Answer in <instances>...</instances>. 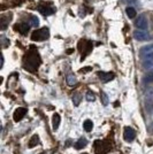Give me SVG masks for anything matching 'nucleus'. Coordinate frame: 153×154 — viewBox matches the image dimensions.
<instances>
[{
    "instance_id": "f257e3e1",
    "label": "nucleus",
    "mask_w": 153,
    "mask_h": 154,
    "mask_svg": "<svg viewBox=\"0 0 153 154\" xmlns=\"http://www.w3.org/2000/svg\"><path fill=\"white\" fill-rule=\"evenodd\" d=\"M40 63H42V60H40V57L38 54V51L33 46H31L28 53L24 55V59H23L24 69L28 71H31V72H35L38 69Z\"/></svg>"
},
{
    "instance_id": "f03ea898",
    "label": "nucleus",
    "mask_w": 153,
    "mask_h": 154,
    "mask_svg": "<svg viewBox=\"0 0 153 154\" xmlns=\"http://www.w3.org/2000/svg\"><path fill=\"white\" fill-rule=\"evenodd\" d=\"M95 147V152L96 154H107L112 148V143L106 139V140H95L93 144Z\"/></svg>"
},
{
    "instance_id": "7ed1b4c3",
    "label": "nucleus",
    "mask_w": 153,
    "mask_h": 154,
    "mask_svg": "<svg viewBox=\"0 0 153 154\" xmlns=\"http://www.w3.org/2000/svg\"><path fill=\"white\" fill-rule=\"evenodd\" d=\"M48 37H50V29L46 28V26L39 29V30L33 31L31 35V39L35 40V42H44V40H46Z\"/></svg>"
},
{
    "instance_id": "20e7f679",
    "label": "nucleus",
    "mask_w": 153,
    "mask_h": 154,
    "mask_svg": "<svg viewBox=\"0 0 153 154\" xmlns=\"http://www.w3.org/2000/svg\"><path fill=\"white\" fill-rule=\"evenodd\" d=\"M39 13H42L44 16H50L55 13V7L52 5V2H39L38 5Z\"/></svg>"
},
{
    "instance_id": "39448f33",
    "label": "nucleus",
    "mask_w": 153,
    "mask_h": 154,
    "mask_svg": "<svg viewBox=\"0 0 153 154\" xmlns=\"http://www.w3.org/2000/svg\"><path fill=\"white\" fill-rule=\"evenodd\" d=\"M78 48L82 52V60H84V58L92 51V43L90 40H86V39H82L78 42Z\"/></svg>"
},
{
    "instance_id": "423d86ee",
    "label": "nucleus",
    "mask_w": 153,
    "mask_h": 154,
    "mask_svg": "<svg viewBox=\"0 0 153 154\" xmlns=\"http://www.w3.org/2000/svg\"><path fill=\"white\" fill-rule=\"evenodd\" d=\"M135 26H136V28L138 30H147V28H148V21H147L146 16L143 15V14L139 15L138 19L136 20V22H135Z\"/></svg>"
},
{
    "instance_id": "0eeeda50",
    "label": "nucleus",
    "mask_w": 153,
    "mask_h": 154,
    "mask_svg": "<svg viewBox=\"0 0 153 154\" xmlns=\"http://www.w3.org/2000/svg\"><path fill=\"white\" fill-rule=\"evenodd\" d=\"M30 26L31 24L30 23H27V22H20L17 24H15L14 26V30L16 32H20L21 35H23V36H26L28 31L30 30Z\"/></svg>"
},
{
    "instance_id": "6e6552de",
    "label": "nucleus",
    "mask_w": 153,
    "mask_h": 154,
    "mask_svg": "<svg viewBox=\"0 0 153 154\" xmlns=\"http://www.w3.org/2000/svg\"><path fill=\"white\" fill-rule=\"evenodd\" d=\"M123 138L127 141H133L136 138V131L130 127H126L124 132H123Z\"/></svg>"
},
{
    "instance_id": "1a4fd4ad",
    "label": "nucleus",
    "mask_w": 153,
    "mask_h": 154,
    "mask_svg": "<svg viewBox=\"0 0 153 154\" xmlns=\"http://www.w3.org/2000/svg\"><path fill=\"white\" fill-rule=\"evenodd\" d=\"M148 37H150V35H148V32L145 31V30H136V31H134V38L136 39V40L144 42V40L148 39Z\"/></svg>"
},
{
    "instance_id": "9d476101",
    "label": "nucleus",
    "mask_w": 153,
    "mask_h": 154,
    "mask_svg": "<svg viewBox=\"0 0 153 154\" xmlns=\"http://www.w3.org/2000/svg\"><path fill=\"white\" fill-rule=\"evenodd\" d=\"M27 114V109L23 108V107H19V108L16 109L15 112H14V115H13V119L15 122H19L21 121Z\"/></svg>"
},
{
    "instance_id": "9b49d317",
    "label": "nucleus",
    "mask_w": 153,
    "mask_h": 154,
    "mask_svg": "<svg viewBox=\"0 0 153 154\" xmlns=\"http://www.w3.org/2000/svg\"><path fill=\"white\" fill-rule=\"evenodd\" d=\"M98 76L100 78V81L104 83H107L109 81H112L115 77V75L113 72H105V71H98Z\"/></svg>"
},
{
    "instance_id": "f8f14e48",
    "label": "nucleus",
    "mask_w": 153,
    "mask_h": 154,
    "mask_svg": "<svg viewBox=\"0 0 153 154\" xmlns=\"http://www.w3.org/2000/svg\"><path fill=\"white\" fill-rule=\"evenodd\" d=\"M143 67L146 70H153V53L150 54V55H147L146 58H144Z\"/></svg>"
},
{
    "instance_id": "ddd939ff",
    "label": "nucleus",
    "mask_w": 153,
    "mask_h": 154,
    "mask_svg": "<svg viewBox=\"0 0 153 154\" xmlns=\"http://www.w3.org/2000/svg\"><path fill=\"white\" fill-rule=\"evenodd\" d=\"M153 53V44L151 45H147V46H144V47H142L139 51V55L140 58H146L147 55H150V54H152Z\"/></svg>"
},
{
    "instance_id": "4468645a",
    "label": "nucleus",
    "mask_w": 153,
    "mask_h": 154,
    "mask_svg": "<svg viewBox=\"0 0 153 154\" xmlns=\"http://www.w3.org/2000/svg\"><path fill=\"white\" fill-rule=\"evenodd\" d=\"M12 19V14H9L8 16L6 15H1V17H0V29L1 30H5L8 26V22H9V20Z\"/></svg>"
},
{
    "instance_id": "2eb2a0df",
    "label": "nucleus",
    "mask_w": 153,
    "mask_h": 154,
    "mask_svg": "<svg viewBox=\"0 0 153 154\" xmlns=\"http://www.w3.org/2000/svg\"><path fill=\"white\" fill-rule=\"evenodd\" d=\"M86 144H88V140H86L85 138H80V139L75 143V145H74V146H75L76 149H82L83 147L86 146Z\"/></svg>"
},
{
    "instance_id": "dca6fc26",
    "label": "nucleus",
    "mask_w": 153,
    "mask_h": 154,
    "mask_svg": "<svg viewBox=\"0 0 153 154\" xmlns=\"http://www.w3.org/2000/svg\"><path fill=\"white\" fill-rule=\"evenodd\" d=\"M60 121H61V117L59 114H54L53 115V119H52V123H53V129L57 130L59 128V124H60Z\"/></svg>"
},
{
    "instance_id": "f3484780",
    "label": "nucleus",
    "mask_w": 153,
    "mask_h": 154,
    "mask_svg": "<svg viewBox=\"0 0 153 154\" xmlns=\"http://www.w3.org/2000/svg\"><path fill=\"white\" fill-rule=\"evenodd\" d=\"M83 128L86 132H90V131L92 130V128H93V123H92V121H91V120H86V121H84Z\"/></svg>"
},
{
    "instance_id": "a211bd4d",
    "label": "nucleus",
    "mask_w": 153,
    "mask_h": 154,
    "mask_svg": "<svg viewBox=\"0 0 153 154\" xmlns=\"http://www.w3.org/2000/svg\"><path fill=\"white\" fill-rule=\"evenodd\" d=\"M126 13H127V16L129 19H134L135 16H136V9H135L134 7H127Z\"/></svg>"
},
{
    "instance_id": "6ab92c4d",
    "label": "nucleus",
    "mask_w": 153,
    "mask_h": 154,
    "mask_svg": "<svg viewBox=\"0 0 153 154\" xmlns=\"http://www.w3.org/2000/svg\"><path fill=\"white\" fill-rule=\"evenodd\" d=\"M66 81H67V84H68L69 86H74V85L77 83L76 77L74 76V75H68L67 78H66Z\"/></svg>"
},
{
    "instance_id": "aec40b11",
    "label": "nucleus",
    "mask_w": 153,
    "mask_h": 154,
    "mask_svg": "<svg viewBox=\"0 0 153 154\" xmlns=\"http://www.w3.org/2000/svg\"><path fill=\"white\" fill-rule=\"evenodd\" d=\"M38 144H39V137L37 135L32 136V138L30 139V143H29V147L30 148L35 147V146L38 145Z\"/></svg>"
},
{
    "instance_id": "412c9836",
    "label": "nucleus",
    "mask_w": 153,
    "mask_h": 154,
    "mask_svg": "<svg viewBox=\"0 0 153 154\" xmlns=\"http://www.w3.org/2000/svg\"><path fill=\"white\" fill-rule=\"evenodd\" d=\"M81 100H82V96L80 93H76V94L73 96V103H74V106H78L80 103H81Z\"/></svg>"
},
{
    "instance_id": "4be33fe9",
    "label": "nucleus",
    "mask_w": 153,
    "mask_h": 154,
    "mask_svg": "<svg viewBox=\"0 0 153 154\" xmlns=\"http://www.w3.org/2000/svg\"><path fill=\"white\" fill-rule=\"evenodd\" d=\"M30 24L31 26H39V19L37 16H30Z\"/></svg>"
},
{
    "instance_id": "5701e85b",
    "label": "nucleus",
    "mask_w": 153,
    "mask_h": 154,
    "mask_svg": "<svg viewBox=\"0 0 153 154\" xmlns=\"http://www.w3.org/2000/svg\"><path fill=\"white\" fill-rule=\"evenodd\" d=\"M85 99L88 100V101H95L96 100V97H95V93L93 92H91V91H88L86 92V96H85Z\"/></svg>"
},
{
    "instance_id": "b1692460",
    "label": "nucleus",
    "mask_w": 153,
    "mask_h": 154,
    "mask_svg": "<svg viewBox=\"0 0 153 154\" xmlns=\"http://www.w3.org/2000/svg\"><path fill=\"white\" fill-rule=\"evenodd\" d=\"M146 99H147V101H151V103H153V88H151V89H148V90H147Z\"/></svg>"
},
{
    "instance_id": "393cba45",
    "label": "nucleus",
    "mask_w": 153,
    "mask_h": 154,
    "mask_svg": "<svg viewBox=\"0 0 153 154\" xmlns=\"http://www.w3.org/2000/svg\"><path fill=\"white\" fill-rule=\"evenodd\" d=\"M100 98H101L102 105H104V106H107V105H108V97L106 96V93L101 92V96H100Z\"/></svg>"
},
{
    "instance_id": "a878e982",
    "label": "nucleus",
    "mask_w": 153,
    "mask_h": 154,
    "mask_svg": "<svg viewBox=\"0 0 153 154\" xmlns=\"http://www.w3.org/2000/svg\"><path fill=\"white\" fill-rule=\"evenodd\" d=\"M144 82H145V83H150V82H153V71H152V72H150V74H148V75L145 77Z\"/></svg>"
},
{
    "instance_id": "bb28decb",
    "label": "nucleus",
    "mask_w": 153,
    "mask_h": 154,
    "mask_svg": "<svg viewBox=\"0 0 153 154\" xmlns=\"http://www.w3.org/2000/svg\"><path fill=\"white\" fill-rule=\"evenodd\" d=\"M1 39H2V40H1V43H2V47H6V46H7V39L5 38L4 36L1 37Z\"/></svg>"
},
{
    "instance_id": "cd10ccee",
    "label": "nucleus",
    "mask_w": 153,
    "mask_h": 154,
    "mask_svg": "<svg viewBox=\"0 0 153 154\" xmlns=\"http://www.w3.org/2000/svg\"><path fill=\"white\" fill-rule=\"evenodd\" d=\"M91 70V69H90V67H86V69H82V70H81V72H86V71H90Z\"/></svg>"
},
{
    "instance_id": "c85d7f7f",
    "label": "nucleus",
    "mask_w": 153,
    "mask_h": 154,
    "mask_svg": "<svg viewBox=\"0 0 153 154\" xmlns=\"http://www.w3.org/2000/svg\"><path fill=\"white\" fill-rule=\"evenodd\" d=\"M122 1H124V2H135V1H136V0H122Z\"/></svg>"
}]
</instances>
